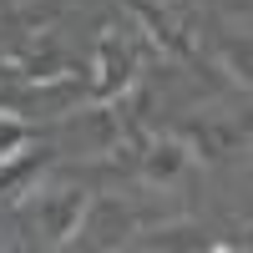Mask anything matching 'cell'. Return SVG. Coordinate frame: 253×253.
Listing matches in <instances>:
<instances>
[{
    "label": "cell",
    "mask_w": 253,
    "mask_h": 253,
    "mask_svg": "<svg viewBox=\"0 0 253 253\" xmlns=\"http://www.w3.org/2000/svg\"><path fill=\"white\" fill-rule=\"evenodd\" d=\"M86 213H91V193H86V187H56V193L31 198V208H26L31 233L46 243V248L71 243L81 228H86Z\"/></svg>",
    "instance_id": "cell-1"
},
{
    "label": "cell",
    "mask_w": 253,
    "mask_h": 253,
    "mask_svg": "<svg viewBox=\"0 0 253 253\" xmlns=\"http://www.w3.org/2000/svg\"><path fill=\"white\" fill-rule=\"evenodd\" d=\"M126 10H132V20L147 31V41L162 51V56H172V61H193L198 46H193V20L187 15H172L162 5V0H122Z\"/></svg>",
    "instance_id": "cell-2"
},
{
    "label": "cell",
    "mask_w": 253,
    "mask_h": 253,
    "mask_svg": "<svg viewBox=\"0 0 253 253\" xmlns=\"http://www.w3.org/2000/svg\"><path fill=\"white\" fill-rule=\"evenodd\" d=\"M132 71H137V61L132 51L117 41V31L107 26L96 36V56H91V101L96 107H112V101H122L126 91H132Z\"/></svg>",
    "instance_id": "cell-3"
},
{
    "label": "cell",
    "mask_w": 253,
    "mask_h": 253,
    "mask_svg": "<svg viewBox=\"0 0 253 253\" xmlns=\"http://www.w3.org/2000/svg\"><path fill=\"white\" fill-rule=\"evenodd\" d=\"M187 162H193V147H187L177 132L152 137V142L142 147V177H147V182H177Z\"/></svg>",
    "instance_id": "cell-4"
},
{
    "label": "cell",
    "mask_w": 253,
    "mask_h": 253,
    "mask_svg": "<svg viewBox=\"0 0 253 253\" xmlns=\"http://www.w3.org/2000/svg\"><path fill=\"white\" fill-rule=\"evenodd\" d=\"M243 132H248L243 122H182L177 126V137L193 147V157H228L243 142Z\"/></svg>",
    "instance_id": "cell-5"
},
{
    "label": "cell",
    "mask_w": 253,
    "mask_h": 253,
    "mask_svg": "<svg viewBox=\"0 0 253 253\" xmlns=\"http://www.w3.org/2000/svg\"><path fill=\"white\" fill-rule=\"evenodd\" d=\"M213 61L228 81L253 86V31H213Z\"/></svg>",
    "instance_id": "cell-6"
},
{
    "label": "cell",
    "mask_w": 253,
    "mask_h": 253,
    "mask_svg": "<svg viewBox=\"0 0 253 253\" xmlns=\"http://www.w3.org/2000/svg\"><path fill=\"white\" fill-rule=\"evenodd\" d=\"M46 167V147H20L15 157H5L0 162V198H20V193H31V182H36V172Z\"/></svg>",
    "instance_id": "cell-7"
},
{
    "label": "cell",
    "mask_w": 253,
    "mask_h": 253,
    "mask_svg": "<svg viewBox=\"0 0 253 253\" xmlns=\"http://www.w3.org/2000/svg\"><path fill=\"white\" fill-rule=\"evenodd\" d=\"M31 142H36L31 122H20V117H5V112H0V162L15 157L20 147H31Z\"/></svg>",
    "instance_id": "cell-8"
}]
</instances>
